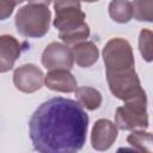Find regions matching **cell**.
<instances>
[{
    "instance_id": "cell-8",
    "label": "cell",
    "mask_w": 153,
    "mask_h": 153,
    "mask_svg": "<svg viewBox=\"0 0 153 153\" xmlns=\"http://www.w3.org/2000/svg\"><path fill=\"white\" fill-rule=\"evenodd\" d=\"M117 127L109 120H98L91 133V145L96 151H106L117 139Z\"/></svg>"
},
{
    "instance_id": "cell-7",
    "label": "cell",
    "mask_w": 153,
    "mask_h": 153,
    "mask_svg": "<svg viewBox=\"0 0 153 153\" xmlns=\"http://www.w3.org/2000/svg\"><path fill=\"white\" fill-rule=\"evenodd\" d=\"M14 86L24 93H33L44 84L43 72L32 63H26L17 68L13 73Z\"/></svg>"
},
{
    "instance_id": "cell-10",
    "label": "cell",
    "mask_w": 153,
    "mask_h": 153,
    "mask_svg": "<svg viewBox=\"0 0 153 153\" xmlns=\"http://www.w3.org/2000/svg\"><path fill=\"white\" fill-rule=\"evenodd\" d=\"M44 84L48 88L57 92L71 93L76 90V80L69 69H51L44 76Z\"/></svg>"
},
{
    "instance_id": "cell-14",
    "label": "cell",
    "mask_w": 153,
    "mask_h": 153,
    "mask_svg": "<svg viewBox=\"0 0 153 153\" xmlns=\"http://www.w3.org/2000/svg\"><path fill=\"white\" fill-rule=\"evenodd\" d=\"M127 141L137 152L152 153V134L143 130H134L128 135Z\"/></svg>"
},
{
    "instance_id": "cell-4",
    "label": "cell",
    "mask_w": 153,
    "mask_h": 153,
    "mask_svg": "<svg viewBox=\"0 0 153 153\" xmlns=\"http://www.w3.org/2000/svg\"><path fill=\"white\" fill-rule=\"evenodd\" d=\"M115 126L121 130L146 129L148 127L147 97L146 92L126 100L123 106H118L115 114Z\"/></svg>"
},
{
    "instance_id": "cell-21",
    "label": "cell",
    "mask_w": 153,
    "mask_h": 153,
    "mask_svg": "<svg viewBox=\"0 0 153 153\" xmlns=\"http://www.w3.org/2000/svg\"><path fill=\"white\" fill-rule=\"evenodd\" d=\"M16 1V4H20V2H23L24 0H14Z\"/></svg>"
},
{
    "instance_id": "cell-9",
    "label": "cell",
    "mask_w": 153,
    "mask_h": 153,
    "mask_svg": "<svg viewBox=\"0 0 153 153\" xmlns=\"http://www.w3.org/2000/svg\"><path fill=\"white\" fill-rule=\"evenodd\" d=\"M20 53L22 45L17 38L10 35L0 36V73L11 71Z\"/></svg>"
},
{
    "instance_id": "cell-11",
    "label": "cell",
    "mask_w": 153,
    "mask_h": 153,
    "mask_svg": "<svg viewBox=\"0 0 153 153\" xmlns=\"http://www.w3.org/2000/svg\"><path fill=\"white\" fill-rule=\"evenodd\" d=\"M72 51H73L74 61L79 67H82V68H87L94 65L99 56L98 48L93 42L82 41V42L75 43Z\"/></svg>"
},
{
    "instance_id": "cell-12",
    "label": "cell",
    "mask_w": 153,
    "mask_h": 153,
    "mask_svg": "<svg viewBox=\"0 0 153 153\" xmlns=\"http://www.w3.org/2000/svg\"><path fill=\"white\" fill-rule=\"evenodd\" d=\"M74 92L78 103L86 110L93 111L98 109L102 104V94L98 90L93 87H88V86L76 87Z\"/></svg>"
},
{
    "instance_id": "cell-15",
    "label": "cell",
    "mask_w": 153,
    "mask_h": 153,
    "mask_svg": "<svg viewBox=\"0 0 153 153\" xmlns=\"http://www.w3.org/2000/svg\"><path fill=\"white\" fill-rule=\"evenodd\" d=\"M133 17L140 22L153 20V0H134L133 4Z\"/></svg>"
},
{
    "instance_id": "cell-5",
    "label": "cell",
    "mask_w": 153,
    "mask_h": 153,
    "mask_svg": "<svg viewBox=\"0 0 153 153\" xmlns=\"http://www.w3.org/2000/svg\"><path fill=\"white\" fill-rule=\"evenodd\" d=\"M54 10L56 14L54 26L59 29V33L78 29L86 24L80 0H54Z\"/></svg>"
},
{
    "instance_id": "cell-3",
    "label": "cell",
    "mask_w": 153,
    "mask_h": 153,
    "mask_svg": "<svg viewBox=\"0 0 153 153\" xmlns=\"http://www.w3.org/2000/svg\"><path fill=\"white\" fill-rule=\"evenodd\" d=\"M51 12L45 5L27 4L19 8L16 14V26L18 32L29 38L43 37L50 26Z\"/></svg>"
},
{
    "instance_id": "cell-13",
    "label": "cell",
    "mask_w": 153,
    "mask_h": 153,
    "mask_svg": "<svg viewBox=\"0 0 153 153\" xmlns=\"http://www.w3.org/2000/svg\"><path fill=\"white\" fill-rule=\"evenodd\" d=\"M109 14L116 23H128L133 18L131 2L128 0H112L109 4Z\"/></svg>"
},
{
    "instance_id": "cell-18",
    "label": "cell",
    "mask_w": 153,
    "mask_h": 153,
    "mask_svg": "<svg viewBox=\"0 0 153 153\" xmlns=\"http://www.w3.org/2000/svg\"><path fill=\"white\" fill-rule=\"evenodd\" d=\"M16 5L14 0H0V20H5L12 14Z\"/></svg>"
},
{
    "instance_id": "cell-19",
    "label": "cell",
    "mask_w": 153,
    "mask_h": 153,
    "mask_svg": "<svg viewBox=\"0 0 153 153\" xmlns=\"http://www.w3.org/2000/svg\"><path fill=\"white\" fill-rule=\"evenodd\" d=\"M29 1V4H39V5H45V6H48L51 1H54V0H27Z\"/></svg>"
},
{
    "instance_id": "cell-20",
    "label": "cell",
    "mask_w": 153,
    "mask_h": 153,
    "mask_svg": "<svg viewBox=\"0 0 153 153\" xmlns=\"http://www.w3.org/2000/svg\"><path fill=\"white\" fill-rule=\"evenodd\" d=\"M82 1H86V2H94V1H98V0H82Z\"/></svg>"
},
{
    "instance_id": "cell-2",
    "label": "cell",
    "mask_w": 153,
    "mask_h": 153,
    "mask_svg": "<svg viewBox=\"0 0 153 153\" xmlns=\"http://www.w3.org/2000/svg\"><path fill=\"white\" fill-rule=\"evenodd\" d=\"M106 79L111 93L126 102L143 92L135 72V60L128 41L116 37L110 39L103 49Z\"/></svg>"
},
{
    "instance_id": "cell-6",
    "label": "cell",
    "mask_w": 153,
    "mask_h": 153,
    "mask_svg": "<svg viewBox=\"0 0 153 153\" xmlns=\"http://www.w3.org/2000/svg\"><path fill=\"white\" fill-rule=\"evenodd\" d=\"M73 51L66 44L53 42L45 47L42 54L43 66L51 69H71L73 67Z\"/></svg>"
},
{
    "instance_id": "cell-1",
    "label": "cell",
    "mask_w": 153,
    "mask_h": 153,
    "mask_svg": "<svg viewBox=\"0 0 153 153\" xmlns=\"http://www.w3.org/2000/svg\"><path fill=\"white\" fill-rule=\"evenodd\" d=\"M88 116L72 99L54 97L42 103L29 121L35 151L41 153L79 152L86 141Z\"/></svg>"
},
{
    "instance_id": "cell-17",
    "label": "cell",
    "mask_w": 153,
    "mask_h": 153,
    "mask_svg": "<svg viewBox=\"0 0 153 153\" xmlns=\"http://www.w3.org/2000/svg\"><path fill=\"white\" fill-rule=\"evenodd\" d=\"M90 36V27L87 24H84L82 26L67 31V32H62L59 33V37L66 43V44H75L79 42L85 41L87 37Z\"/></svg>"
},
{
    "instance_id": "cell-16",
    "label": "cell",
    "mask_w": 153,
    "mask_h": 153,
    "mask_svg": "<svg viewBox=\"0 0 153 153\" xmlns=\"http://www.w3.org/2000/svg\"><path fill=\"white\" fill-rule=\"evenodd\" d=\"M139 49L142 57L147 62H151L153 59V35L151 30H141L139 36Z\"/></svg>"
}]
</instances>
